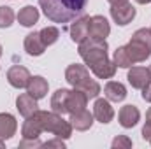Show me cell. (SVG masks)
Listing matches in <instances>:
<instances>
[{"mask_svg":"<svg viewBox=\"0 0 151 149\" xmlns=\"http://www.w3.org/2000/svg\"><path fill=\"white\" fill-rule=\"evenodd\" d=\"M88 0H39L46 18L53 23H69L83 16Z\"/></svg>","mask_w":151,"mask_h":149,"instance_id":"6da1fadb","label":"cell"},{"mask_svg":"<svg viewBox=\"0 0 151 149\" xmlns=\"http://www.w3.org/2000/svg\"><path fill=\"white\" fill-rule=\"evenodd\" d=\"M65 79H67V82L72 88L83 91L88 97V100L90 98H97L99 93H100V84L95 79L90 77V70L84 65H79V63L69 65L67 70H65Z\"/></svg>","mask_w":151,"mask_h":149,"instance_id":"7a4b0ae2","label":"cell"},{"mask_svg":"<svg viewBox=\"0 0 151 149\" xmlns=\"http://www.w3.org/2000/svg\"><path fill=\"white\" fill-rule=\"evenodd\" d=\"M130 60L134 63H139V62H144L146 58H150L151 54V30L148 28H139L132 39L130 42L125 46Z\"/></svg>","mask_w":151,"mask_h":149,"instance_id":"3957f363","label":"cell"},{"mask_svg":"<svg viewBox=\"0 0 151 149\" xmlns=\"http://www.w3.org/2000/svg\"><path fill=\"white\" fill-rule=\"evenodd\" d=\"M107 49H109V46H107L106 40L88 37L86 40H83V42L79 44V49H77V51H79V56L84 60V63H86L88 69H90L91 65H95V63H99V62L109 58V56H107Z\"/></svg>","mask_w":151,"mask_h":149,"instance_id":"277c9868","label":"cell"},{"mask_svg":"<svg viewBox=\"0 0 151 149\" xmlns=\"http://www.w3.org/2000/svg\"><path fill=\"white\" fill-rule=\"evenodd\" d=\"M40 114V121H42V128L44 132H49L53 133L55 137H60V139H70L72 135V125L70 121H65L62 117V114H56V112H47V111H39Z\"/></svg>","mask_w":151,"mask_h":149,"instance_id":"5b68a950","label":"cell"},{"mask_svg":"<svg viewBox=\"0 0 151 149\" xmlns=\"http://www.w3.org/2000/svg\"><path fill=\"white\" fill-rule=\"evenodd\" d=\"M69 32H70V39L76 44H81L83 40H86L90 37V16L83 14V16L76 18L74 23L69 28Z\"/></svg>","mask_w":151,"mask_h":149,"instance_id":"8992f818","label":"cell"},{"mask_svg":"<svg viewBox=\"0 0 151 149\" xmlns=\"http://www.w3.org/2000/svg\"><path fill=\"white\" fill-rule=\"evenodd\" d=\"M111 18L114 19L116 25L125 27L135 18V7L132 4H123V5H113L111 7Z\"/></svg>","mask_w":151,"mask_h":149,"instance_id":"52a82bcc","label":"cell"},{"mask_svg":"<svg viewBox=\"0 0 151 149\" xmlns=\"http://www.w3.org/2000/svg\"><path fill=\"white\" fill-rule=\"evenodd\" d=\"M30 72H28V69L27 67H23V65H14V67H11L9 69V72H7V81H9V84L11 86H14V88H27L28 86V82H30Z\"/></svg>","mask_w":151,"mask_h":149,"instance_id":"ba28073f","label":"cell"},{"mask_svg":"<svg viewBox=\"0 0 151 149\" xmlns=\"http://www.w3.org/2000/svg\"><path fill=\"white\" fill-rule=\"evenodd\" d=\"M42 132H44V128H42L40 114H39V111H35L32 116H28L27 121L23 123L21 135H23V139H39V135Z\"/></svg>","mask_w":151,"mask_h":149,"instance_id":"9c48e42d","label":"cell"},{"mask_svg":"<svg viewBox=\"0 0 151 149\" xmlns=\"http://www.w3.org/2000/svg\"><path fill=\"white\" fill-rule=\"evenodd\" d=\"M109 34H111V27L104 16H91L90 18V37L91 39L106 40V37H109Z\"/></svg>","mask_w":151,"mask_h":149,"instance_id":"30bf717a","label":"cell"},{"mask_svg":"<svg viewBox=\"0 0 151 149\" xmlns=\"http://www.w3.org/2000/svg\"><path fill=\"white\" fill-rule=\"evenodd\" d=\"M93 117L97 121H100L102 125H107L111 123L114 117V109L111 107L109 100L107 98H97L95 100V105H93Z\"/></svg>","mask_w":151,"mask_h":149,"instance_id":"8fae6325","label":"cell"},{"mask_svg":"<svg viewBox=\"0 0 151 149\" xmlns=\"http://www.w3.org/2000/svg\"><path fill=\"white\" fill-rule=\"evenodd\" d=\"M127 79H128V82L132 84V88L142 90L144 86H148L151 82L150 69H144V67H132V69L128 70Z\"/></svg>","mask_w":151,"mask_h":149,"instance_id":"7c38bea8","label":"cell"},{"mask_svg":"<svg viewBox=\"0 0 151 149\" xmlns=\"http://www.w3.org/2000/svg\"><path fill=\"white\" fill-rule=\"evenodd\" d=\"M118 119H119V125L123 128H134L141 119V112L135 105H125L119 109Z\"/></svg>","mask_w":151,"mask_h":149,"instance_id":"4fadbf2b","label":"cell"},{"mask_svg":"<svg viewBox=\"0 0 151 149\" xmlns=\"http://www.w3.org/2000/svg\"><path fill=\"white\" fill-rule=\"evenodd\" d=\"M47 90H49V84H47V81H46L44 77H40V75L30 77V82H28V86H27V93L32 95L35 100L44 98L46 93H47Z\"/></svg>","mask_w":151,"mask_h":149,"instance_id":"5bb4252c","label":"cell"},{"mask_svg":"<svg viewBox=\"0 0 151 149\" xmlns=\"http://www.w3.org/2000/svg\"><path fill=\"white\" fill-rule=\"evenodd\" d=\"M86 104H88V97L83 91H79V90L74 88L69 93V98H67V114H74V112L84 111Z\"/></svg>","mask_w":151,"mask_h":149,"instance_id":"9a60e30c","label":"cell"},{"mask_svg":"<svg viewBox=\"0 0 151 149\" xmlns=\"http://www.w3.org/2000/svg\"><path fill=\"white\" fill-rule=\"evenodd\" d=\"M69 121H70L72 128H76L77 132H86V130H90L91 125H93V114L84 109V111L70 114V119H69Z\"/></svg>","mask_w":151,"mask_h":149,"instance_id":"2e32d148","label":"cell"},{"mask_svg":"<svg viewBox=\"0 0 151 149\" xmlns=\"http://www.w3.org/2000/svg\"><path fill=\"white\" fill-rule=\"evenodd\" d=\"M18 130V123H16V117L9 112H2L0 114V139L2 140H7L11 139Z\"/></svg>","mask_w":151,"mask_h":149,"instance_id":"e0dca14e","label":"cell"},{"mask_svg":"<svg viewBox=\"0 0 151 149\" xmlns=\"http://www.w3.org/2000/svg\"><path fill=\"white\" fill-rule=\"evenodd\" d=\"M16 109L19 111V114H21V116L28 117V116H32L35 111H39L37 100H35L32 95L23 93V95H19V97L16 98Z\"/></svg>","mask_w":151,"mask_h":149,"instance_id":"ac0fdd59","label":"cell"},{"mask_svg":"<svg viewBox=\"0 0 151 149\" xmlns=\"http://www.w3.org/2000/svg\"><path fill=\"white\" fill-rule=\"evenodd\" d=\"M104 95L109 102H121L127 97V88L118 81H109L104 86Z\"/></svg>","mask_w":151,"mask_h":149,"instance_id":"d6986e66","label":"cell"},{"mask_svg":"<svg viewBox=\"0 0 151 149\" xmlns=\"http://www.w3.org/2000/svg\"><path fill=\"white\" fill-rule=\"evenodd\" d=\"M46 46L40 39V34L39 32H34V34H28L25 37V51L30 54V56H40L44 53Z\"/></svg>","mask_w":151,"mask_h":149,"instance_id":"ffe728a7","label":"cell"},{"mask_svg":"<svg viewBox=\"0 0 151 149\" xmlns=\"http://www.w3.org/2000/svg\"><path fill=\"white\" fill-rule=\"evenodd\" d=\"M116 69L118 67L114 65V62H111L109 58L107 60H102V62H99V63H95V65L90 67V70L95 74V77H99V79H111V77H114Z\"/></svg>","mask_w":151,"mask_h":149,"instance_id":"44dd1931","label":"cell"},{"mask_svg":"<svg viewBox=\"0 0 151 149\" xmlns=\"http://www.w3.org/2000/svg\"><path fill=\"white\" fill-rule=\"evenodd\" d=\"M69 90L62 88V90H56L51 97V111L56 112V114H67V98H69Z\"/></svg>","mask_w":151,"mask_h":149,"instance_id":"7402d4cb","label":"cell"},{"mask_svg":"<svg viewBox=\"0 0 151 149\" xmlns=\"http://www.w3.org/2000/svg\"><path fill=\"white\" fill-rule=\"evenodd\" d=\"M18 21L23 27H34L39 21V11L34 5H25L19 12H18Z\"/></svg>","mask_w":151,"mask_h":149,"instance_id":"603a6c76","label":"cell"},{"mask_svg":"<svg viewBox=\"0 0 151 149\" xmlns=\"http://www.w3.org/2000/svg\"><path fill=\"white\" fill-rule=\"evenodd\" d=\"M113 62H114V65H116V67H119V69H130V67L134 65V62L130 60V56H128V53H127L125 46H121V47H118V49L114 51Z\"/></svg>","mask_w":151,"mask_h":149,"instance_id":"cb8c5ba5","label":"cell"},{"mask_svg":"<svg viewBox=\"0 0 151 149\" xmlns=\"http://www.w3.org/2000/svg\"><path fill=\"white\" fill-rule=\"evenodd\" d=\"M40 39H42V42H44V46L47 47V46H51V44H55L58 37H60V30L56 28V27H46V28H42L40 32Z\"/></svg>","mask_w":151,"mask_h":149,"instance_id":"d4e9b609","label":"cell"},{"mask_svg":"<svg viewBox=\"0 0 151 149\" xmlns=\"http://www.w3.org/2000/svg\"><path fill=\"white\" fill-rule=\"evenodd\" d=\"M14 21V11L7 5H0V28H9Z\"/></svg>","mask_w":151,"mask_h":149,"instance_id":"484cf974","label":"cell"},{"mask_svg":"<svg viewBox=\"0 0 151 149\" xmlns=\"http://www.w3.org/2000/svg\"><path fill=\"white\" fill-rule=\"evenodd\" d=\"M113 148L114 149H130L132 148V140L127 135H118L113 140Z\"/></svg>","mask_w":151,"mask_h":149,"instance_id":"4316f807","label":"cell"},{"mask_svg":"<svg viewBox=\"0 0 151 149\" xmlns=\"http://www.w3.org/2000/svg\"><path fill=\"white\" fill-rule=\"evenodd\" d=\"M19 148H42V142L39 139H23L19 142Z\"/></svg>","mask_w":151,"mask_h":149,"instance_id":"83f0119b","label":"cell"},{"mask_svg":"<svg viewBox=\"0 0 151 149\" xmlns=\"http://www.w3.org/2000/svg\"><path fill=\"white\" fill-rule=\"evenodd\" d=\"M42 148H58V149H63V148H65V142H63V139L56 137V139H53V140L44 142V144H42Z\"/></svg>","mask_w":151,"mask_h":149,"instance_id":"f1b7e54d","label":"cell"},{"mask_svg":"<svg viewBox=\"0 0 151 149\" xmlns=\"http://www.w3.org/2000/svg\"><path fill=\"white\" fill-rule=\"evenodd\" d=\"M142 139L151 140V121H148V119H146V125L142 126Z\"/></svg>","mask_w":151,"mask_h":149,"instance_id":"f546056e","label":"cell"},{"mask_svg":"<svg viewBox=\"0 0 151 149\" xmlns=\"http://www.w3.org/2000/svg\"><path fill=\"white\" fill-rule=\"evenodd\" d=\"M141 91H142V100H146V102H151V82L148 84V86H144Z\"/></svg>","mask_w":151,"mask_h":149,"instance_id":"4dcf8cb0","label":"cell"},{"mask_svg":"<svg viewBox=\"0 0 151 149\" xmlns=\"http://www.w3.org/2000/svg\"><path fill=\"white\" fill-rule=\"evenodd\" d=\"M111 5H123V4H127L128 0H107Z\"/></svg>","mask_w":151,"mask_h":149,"instance_id":"1f68e13d","label":"cell"},{"mask_svg":"<svg viewBox=\"0 0 151 149\" xmlns=\"http://www.w3.org/2000/svg\"><path fill=\"white\" fill-rule=\"evenodd\" d=\"M137 4H142V5H146V4H151V0H135Z\"/></svg>","mask_w":151,"mask_h":149,"instance_id":"d6a6232c","label":"cell"},{"mask_svg":"<svg viewBox=\"0 0 151 149\" xmlns=\"http://www.w3.org/2000/svg\"><path fill=\"white\" fill-rule=\"evenodd\" d=\"M146 119H148V121H151V107L148 109V112H146Z\"/></svg>","mask_w":151,"mask_h":149,"instance_id":"836d02e7","label":"cell"},{"mask_svg":"<svg viewBox=\"0 0 151 149\" xmlns=\"http://www.w3.org/2000/svg\"><path fill=\"white\" fill-rule=\"evenodd\" d=\"M0 148H4V142H2V139H0Z\"/></svg>","mask_w":151,"mask_h":149,"instance_id":"e575fe53","label":"cell"},{"mask_svg":"<svg viewBox=\"0 0 151 149\" xmlns=\"http://www.w3.org/2000/svg\"><path fill=\"white\" fill-rule=\"evenodd\" d=\"M2 51H4V49H2V44H0V56H2Z\"/></svg>","mask_w":151,"mask_h":149,"instance_id":"d590c367","label":"cell"},{"mask_svg":"<svg viewBox=\"0 0 151 149\" xmlns=\"http://www.w3.org/2000/svg\"><path fill=\"white\" fill-rule=\"evenodd\" d=\"M150 74H151V65H150Z\"/></svg>","mask_w":151,"mask_h":149,"instance_id":"8d00e7d4","label":"cell"},{"mask_svg":"<svg viewBox=\"0 0 151 149\" xmlns=\"http://www.w3.org/2000/svg\"><path fill=\"white\" fill-rule=\"evenodd\" d=\"M150 142H151V140H150Z\"/></svg>","mask_w":151,"mask_h":149,"instance_id":"74e56055","label":"cell"}]
</instances>
